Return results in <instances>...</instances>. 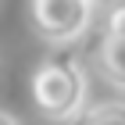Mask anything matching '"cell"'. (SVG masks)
I'll return each instance as SVG.
<instances>
[{
  "label": "cell",
  "instance_id": "4",
  "mask_svg": "<svg viewBox=\"0 0 125 125\" xmlns=\"http://www.w3.org/2000/svg\"><path fill=\"white\" fill-rule=\"evenodd\" d=\"M72 125H125V104L122 100H104V104L82 107V115Z\"/></svg>",
  "mask_w": 125,
  "mask_h": 125
},
{
  "label": "cell",
  "instance_id": "6",
  "mask_svg": "<svg viewBox=\"0 0 125 125\" xmlns=\"http://www.w3.org/2000/svg\"><path fill=\"white\" fill-rule=\"evenodd\" d=\"M86 4H93V7H115L118 0H86Z\"/></svg>",
  "mask_w": 125,
  "mask_h": 125
},
{
  "label": "cell",
  "instance_id": "5",
  "mask_svg": "<svg viewBox=\"0 0 125 125\" xmlns=\"http://www.w3.org/2000/svg\"><path fill=\"white\" fill-rule=\"evenodd\" d=\"M107 39H122L125 43V4H115L107 14Z\"/></svg>",
  "mask_w": 125,
  "mask_h": 125
},
{
  "label": "cell",
  "instance_id": "1",
  "mask_svg": "<svg viewBox=\"0 0 125 125\" xmlns=\"http://www.w3.org/2000/svg\"><path fill=\"white\" fill-rule=\"evenodd\" d=\"M32 100L39 115L54 125H72L82 115L86 100V72L72 54L47 57L32 72Z\"/></svg>",
  "mask_w": 125,
  "mask_h": 125
},
{
  "label": "cell",
  "instance_id": "2",
  "mask_svg": "<svg viewBox=\"0 0 125 125\" xmlns=\"http://www.w3.org/2000/svg\"><path fill=\"white\" fill-rule=\"evenodd\" d=\"M93 18V4L86 0H29V21L39 39L54 47L75 43Z\"/></svg>",
  "mask_w": 125,
  "mask_h": 125
},
{
  "label": "cell",
  "instance_id": "7",
  "mask_svg": "<svg viewBox=\"0 0 125 125\" xmlns=\"http://www.w3.org/2000/svg\"><path fill=\"white\" fill-rule=\"evenodd\" d=\"M0 125H18V122H14V118H11L7 111H0Z\"/></svg>",
  "mask_w": 125,
  "mask_h": 125
},
{
  "label": "cell",
  "instance_id": "3",
  "mask_svg": "<svg viewBox=\"0 0 125 125\" xmlns=\"http://www.w3.org/2000/svg\"><path fill=\"white\" fill-rule=\"evenodd\" d=\"M100 75L115 89L125 93V43L122 39H104V47H100Z\"/></svg>",
  "mask_w": 125,
  "mask_h": 125
}]
</instances>
